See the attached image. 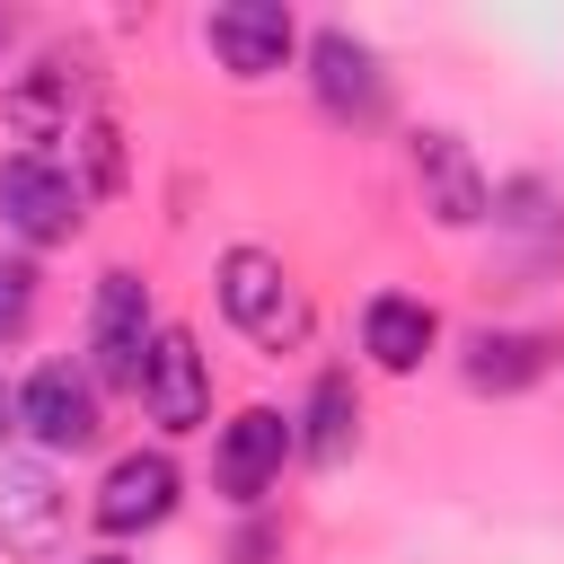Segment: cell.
<instances>
[{
    "label": "cell",
    "mask_w": 564,
    "mask_h": 564,
    "mask_svg": "<svg viewBox=\"0 0 564 564\" xmlns=\"http://www.w3.org/2000/svg\"><path fill=\"white\" fill-rule=\"evenodd\" d=\"M441 344V317L423 308V300H405V291H379L370 308H361V352L379 361V370H423V352Z\"/></svg>",
    "instance_id": "obj_13"
},
{
    "label": "cell",
    "mask_w": 564,
    "mask_h": 564,
    "mask_svg": "<svg viewBox=\"0 0 564 564\" xmlns=\"http://www.w3.org/2000/svg\"><path fill=\"white\" fill-rule=\"evenodd\" d=\"M203 44L220 53V70H229V79H264V70H282V62H291L300 26H291V9H282V0H229V9H212V18H203Z\"/></svg>",
    "instance_id": "obj_5"
},
{
    "label": "cell",
    "mask_w": 564,
    "mask_h": 564,
    "mask_svg": "<svg viewBox=\"0 0 564 564\" xmlns=\"http://www.w3.org/2000/svg\"><path fill=\"white\" fill-rule=\"evenodd\" d=\"M79 176L53 159V150H18L0 159V229H18L26 247H62L79 229Z\"/></svg>",
    "instance_id": "obj_2"
},
{
    "label": "cell",
    "mask_w": 564,
    "mask_h": 564,
    "mask_svg": "<svg viewBox=\"0 0 564 564\" xmlns=\"http://www.w3.org/2000/svg\"><path fill=\"white\" fill-rule=\"evenodd\" d=\"M176 458L167 449H123L115 467H106V485H97V529L106 538H132V529H159L167 511H176Z\"/></svg>",
    "instance_id": "obj_9"
},
{
    "label": "cell",
    "mask_w": 564,
    "mask_h": 564,
    "mask_svg": "<svg viewBox=\"0 0 564 564\" xmlns=\"http://www.w3.org/2000/svg\"><path fill=\"white\" fill-rule=\"evenodd\" d=\"M467 388L476 397H520V388H538L546 370H555V335H520V326H485V335H467Z\"/></svg>",
    "instance_id": "obj_12"
},
{
    "label": "cell",
    "mask_w": 564,
    "mask_h": 564,
    "mask_svg": "<svg viewBox=\"0 0 564 564\" xmlns=\"http://www.w3.org/2000/svg\"><path fill=\"white\" fill-rule=\"evenodd\" d=\"M141 405H150L159 432H194L212 414V361H203V344L185 326H159L150 370H141Z\"/></svg>",
    "instance_id": "obj_6"
},
{
    "label": "cell",
    "mask_w": 564,
    "mask_h": 564,
    "mask_svg": "<svg viewBox=\"0 0 564 564\" xmlns=\"http://www.w3.org/2000/svg\"><path fill=\"white\" fill-rule=\"evenodd\" d=\"M9 35H18V26H9V18H0V53H9Z\"/></svg>",
    "instance_id": "obj_19"
},
{
    "label": "cell",
    "mask_w": 564,
    "mask_h": 564,
    "mask_svg": "<svg viewBox=\"0 0 564 564\" xmlns=\"http://www.w3.org/2000/svg\"><path fill=\"white\" fill-rule=\"evenodd\" d=\"M150 344H159V326H150V291H141V273H123V264H115V273H97V308H88V352H97V379L141 397Z\"/></svg>",
    "instance_id": "obj_3"
},
{
    "label": "cell",
    "mask_w": 564,
    "mask_h": 564,
    "mask_svg": "<svg viewBox=\"0 0 564 564\" xmlns=\"http://www.w3.org/2000/svg\"><path fill=\"white\" fill-rule=\"evenodd\" d=\"M18 432H35L44 449H88L97 441V379L70 370V361H44L26 388H18Z\"/></svg>",
    "instance_id": "obj_7"
},
{
    "label": "cell",
    "mask_w": 564,
    "mask_h": 564,
    "mask_svg": "<svg viewBox=\"0 0 564 564\" xmlns=\"http://www.w3.org/2000/svg\"><path fill=\"white\" fill-rule=\"evenodd\" d=\"M9 432H18V397L0 388V441H9Z\"/></svg>",
    "instance_id": "obj_18"
},
{
    "label": "cell",
    "mask_w": 564,
    "mask_h": 564,
    "mask_svg": "<svg viewBox=\"0 0 564 564\" xmlns=\"http://www.w3.org/2000/svg\"><path fill=\"white\" fill-rule=\"evenodd\" d=\"M352 441H361V397H352V379H344V370H317L300 458H308V467H344V449H352Z\"/></svg>",
    "instance_id": "obj_15"
},
{
    "label": "cell",
    "mask_w": 564,
    "mask_h": 564,
    "mask_svg": "<svg viewBox=\"0 0 564 564\" xmlns=\"http://www.w3.org/2000/svg\"><path fill=\"white\" fill-rule=\"evenodd\" d=\"M79 564H123V555H79Z\"/></svg>",
    "instance_id": "obj_20"
},
{
    "label": "cell",
    "mask_w": 564,
    "mask_h": 564,
    "mask_svg": "<svg viewBox=\"0 0 564 564\" xmlns=\"http://www.w3.org/2000/svg\"><path fill=\"white\" fill-rule=\"evenodd\" d=\"M300 449V423L291 414H273V405H247V414H229L220 423V458H212V476H220V494L229 502H256L273 476H282V458Z\"/></svg>",
    "instance_id": "obj_8"
},
{
    "label": "cell",
    "mask_w": 564,
    "mask_h": 564,
    "mask_svg": "<svg viewBox=\"0 0 564 564\" xmlns=\"http://www.w3.org/2000/svg\"><path fill=\"white\" fill-rule=\"evenodd\" d=\"M308 88L335 123H370L388 106V79H379V53L352 35V26H317L308 35Z\"/></svg>",
    "instance_id": "obj_4"
},
{
    "label": "cell",
    "mask_w": 564,
    "mask_h": 564,
    "mask_svg": "<svg viewBox=\"0 0 564 564\" xmlns=\"http://www.w3.org/2000/svg\"><path fill=\"white\" fill-rule=\"evenodd\" d=\"M26 326H35V264L0 256V344H18Z\"/></svg>",
    "instance_id": "obj_17"
},
{
    "label": "cell",
    "mask_w": 564,
    "mask_h": 564,
    "mask_svg": "<svg viewBox=\"0 0 564 564\" xmlns=\"http://www.w3.org/2000/svg\"><path fill=\"white\" fill-rule=\"evenodd\" d=\"M79 53H44L18 88H9V123H18V141H53L62 123H70V106H79Z\"/></svg>",
    "instance_id": "obj_14"
},
{
    "label": "cell",
    "mask_w": 564,
    "mask_h": 564,
    "mask_svg": "<svg viewBox=\"0 0 564 564\" xmlns=\"http://www.w3.org/2000/svg\"><path fill=\"white\" fill-rule=\"evenodd\" d=\"M414 185H423V212L441 220V229H476L485 220V167L467 159V141L458 132H423L414 141Z\"/></svg>",
    "instance_id": "obj_10"
},
{
    "label": "cell",
    "mask_w": 564,
    "mask_h": 564,
    "mask_svg": "<svg viewBox=\"0 0 564 564\" xmlns=\"http://www.w3.org/2000/svg\"><path fill=\"white\" fill-rule=\"evenodd\" d=\"M70 520V494L53 467H0V555H53Z\"/></svg>",
    "instance_id": "obj_11"
},
{
    "label": "cell",
    "mask_w": 564,
    "mask_h": 564,
    "mask_svg": "<svg viewBox=\"0 0 564 564\" xmlns=\"http://www.w3.org/2000/svg\"><path fill=\"white\" fill-rule=\"evenodd\" d=\"M494 220L520 229V238H538V247H564V212H546V185H538V176L502 185V212H494Z\"/></svg>",
    "instance_id": "obj_16"
},
{
    "label": "cell",
    "mask_w": 564,
    "mask_h": 564,
    "mask_svg": "<svg viewBox=\"0 0 564 564\" xmlns=\"http://www.w3.org/2000/svg\"><path fill=\"white\" fill-rule=\"evenodd\" d=\"M220 308H229V326H238L247 344H264V352H282V344L308 335V300H300V282L282 273V256H264V247H229V256H220Z\"/></svg>",
    "instance_id": "obj_1"
}]
</instances>
